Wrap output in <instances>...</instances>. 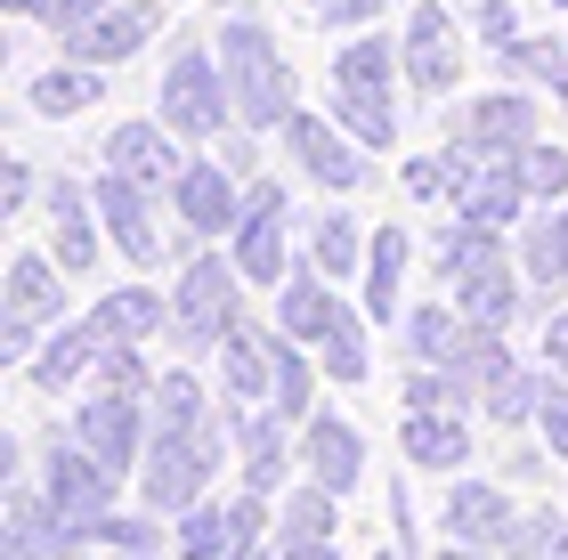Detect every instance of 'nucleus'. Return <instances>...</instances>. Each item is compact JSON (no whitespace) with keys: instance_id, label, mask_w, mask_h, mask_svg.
I'll list each match as a JSON object with an SVG mask.
<instances>
[{"instance_id":"obj_1","label":"nucleus","mask_w":568,"mask_h":560,"mask_svg":"<svg viewBox=\"0 0 568 560\" xmlns=\"http://www.w3.org/2000/svg\"><path fill=\"white\" fill-rule=\"evenodd\" d=\"M244 268H236V252H220V244H203L179 261L171 276V342L187 349V358H220L227 334L236 325H252V301H244Z\"/></svg>"},{"instance_id":"obj_2","label":"nucleus","mask_w":568,"mask_h":560,"mask_svg":"<svg viewBox=\"0 0 568 560\" xmlns=\"http://www.w3.org/2000/svg\"><path fill=\"white\" fill-rule=\"evenodd\" d=\"M220 65H227V90H236V122L261 139H284V122L301 114V73L293 58L276 49V33L261 17H227L220 24Z\"/></svg>"},{"instance_id":"obj_3","label":"nucleus","mask_w":568,"mask_h":560,"mask_svg":"<svg viewBox=\"0 0 568 560\" xmlns=\"http://www.w3.org/2000/svg\"><path fill=\"white\" fill-rule=\"evenodd\" d=\"M236 471V422H227V406L212 422L195 430H154L146 439V464H139V503H154V512H187V503L212 496V479Z\"/></svg>"},{"instance_id":"obj_4","label":"nucleus","mask_w":568,"mask_h":560,"mask_svg":"<svg viewBox=\"0 0 568 560\" xmlns=\"http://www.w3.org/2000/svg\"><path fill=\"white\" fill-rule=\"evenodd\" d=\"M154 114L171 122L179 139H227L236 131V90H227V65H220V41H179L163 73H154Z\"/></svg>"},{"instance_id":"obj_5","label":"nucleus","mask_w":568,"mask_h":560,"mask_svg":"<svg viewBox=\"0 0 568 560\" xmlns=\"http://www.w3.org/2000/svg\"><path fill=\"white\" fill-rule=\"evenodd\" d=\"M65 285L73 276L58 268V252H9L0 268V366H33V349L65 325Z\"/></svg>"},{"instance_id":"obj_6","label":"nucleus","mask_w":568,"mask_h":560,"mask_svg":"<svg viewBox=\"0 0 568 560\" xmlns=\"http://www.w3.org/2000/svg\"><path fill=\"white\" fill-rule=\"evenodd\" d=\"M33 479L49 488V503H58L65 520H82V528H98L106 512H122V471L106 464V455H90L82 439H73V422L41 430V464H33Z\"/></svg>"},{"instance_id":"obj_7","label":"nucleus","mask_w":568,"mask_h":560,"mask_svg":"<svg viewBox=\"0 0 568 560\" xmlns=\"http://www.w3.org/2000/svg\"><path fill=\"white\" fill-rule=\"evenodd\" d=\"M438 139L463 146V155H520V146L536 139V90H528V82H504V90L447 98Z\"/></svg>"},{"instance_id":"obj_8","label":"nucleus","mask_w":568,"mask_h":560,"mask_svg":"<svg viewBox=\"0 0 568 560\" xmlns=\"http://www.w3.org/2000/svg\"><path fill=\"white\" fill-rule=\"evenodd\" d=\"M398 65H406V90L438 98V106L455 98V82H463V24H455L447 0H415V9H406V24H398Z\"/></svg>"},{"instance_id":"obj_9","label":"nucleus","mask_w":568,"mask_h":560,"mask_svg":"<svg viewBox=\"0 0 568 560\" xmlns=\"http://www.w3.org/2000/svg\"><path fill=\"white\" fill-rule=\"evenodd\" d=\"M284 155H293L301 180H317L325 195H357V187L374 180V155H366V146H357L333 114H308V106L284 122Z\"/></svg>"},{"instance_id":"obj_10","label":"nucleus","mask_w":568,"mask_h":560,"mask_svg":"<svg viewBox=\"0 0 568 560\" xmlns=\"http://www.w3.org/2000/svg\"><path fill=\"white\" fill-rule=\"evenodd\" d=\"M171 220L187 227L195 244H227L244 227V180L220 155H187V171H179V187H171Z\"/></svg>"},{"instance_id":"obj_11","label":"nucleus","mask_w":568,"mask_h":560,"mask_svg":"<svg viewBox=\"0 0 568 560\" xmlns=\"http://www.w3.org/2000/svg\"><path fill=\"white\" fill-rule=\"evenodd\" d=\"M41 212H49V252H58V268L65 276H98V261L114 252V236H106V220H98L90 180L58 171V180L41 187Z\"/></svg>"},{"instance_id":"obj_12","label":"nucleus","mask_w":568,"mask_h":560,"mask_svg":"<svg viewBox=\"0 0 568 560\" xmlns=\"http://www.w3.org/2000/svg\"><path fill=\"white\" fill-rule=\"evenodd\" d=\"M73 439H82L90 455H106V464L131 479L139 464H146V439H154V415H146V398H131V390H82V406H73Z\"/></svg>"},{"instance_id":"obj_13","label":"nucleus","mask_w":568,"mask_h":560,"mask_svg":"<svg viewBox=\"0 0 568 560\" xmlns=\"http://www.w3.org/2000/svg\"><path fill=\"white\" fill-rule=\"evenodd\" d=\"M98 163L122 171V180H139V187H154V195H171L179 171H187V139H179L163 114H131V122H114V131L98 139Z\"/></svg>"},{"instance_id":"obj_14","label":"nucleus","mask_w":568,"mask_h":560,"mask_svg":"<svg viewBox=\"0 0 568 560\" xmlns=\"http://www.w3.org/2000/svg\"><path fill=\"white\" fill-rule=\"evenodd\" d=\"M511 520H520V503H511L504 479H471V471H455V479H447V496H438V528H447L455 544H487V552H504Z\"/></svg>"},{"instance_id":"obj_15","label":"nucleus","mask_w":568,"mask_h":560,"mask_svg":"<svg viewBox=\"0 0 568 560\" xmlns=\"http://www.w3.org/2000/svg\"><path fill=\"white\" fill-rule=\"evenodd\" d=\"M154 33H163V0H106V9H98L82 33H65L58 49H65V58H90V65H106V73H114V65H131Z\"/></svg>"},{"instance_id":"obj_16","label":"nucleus","mask_w":568,"mask_h":560,"mask_svg":"<svg viewBox=\"0 0 568 560\" xmlns=\"http://www.w3.org/2000/svg\"><path fill=\"white\" fill-rule=\"evenodd\" d=\"M301 479H317L333 496H357V479H366V439H357L349 415L317 406V415L301 422Z\"/></svg>"},{"instance_id":"obj_17","label":"nucleus","mask_w":568,"mask_h":560,"mask_svg":"<svg viewBox=\"0 0 568 560\" xmlns=\"http://www.w3.org/2000/svg\"><path fill=\"white\" fill-rule=\"evenodd\" d=\"M276 349H284V325H236L220 349V398L227 406H268L276 398Z\"/></svg>"},{"instance_id":"obj_18","label":"nucleus","mask_w":568,"mask_h":560,"mask_svg":"<svg viewBox=\"0 0 568 560\" xmlns=\"http://www.w3.org/2000/svg\"><path fill=\"white\" fill-rule=\"evenodd\" d=\"M398 455L415 471H463L471 464V415H463V406H406L398 415Z\"/></svg>"},{"instance_id":"obj_19","label":"nucleus","mask_w":568,"mask_h":560,"mask_svg":"<svg viewBox=\"0 0 568 560\" xmlns=\"http://www.w3.org/2000/svg\"><path fill=\"white\" fill-rule=\"evenodd\" d=\"M98 325L90 317H73V325H58L41 349H33V366H24V381H33V398H82L90 390V374H98Z\"/></svg>"},{"instance_id":"obj_20","label":"nucleus","mask_w":568,"mask_h":560,"mask_svg":"<svg viewBox=\"0 0 568 560\" xmlns=\"http://www.w3.org/2000/svg\"><path fill=\"white\" fill-rule=\"evenodd\" d=\"M106 90H114L106 65L65 58V49H58V65H41L33 82H24V106H33L41 122H73V114H90V106H106Z\"/></svg>"},{"instance_id":"obj_21","label":"nucleus","mask_w":568,"mask_h":560,"mask_svg":"<svg viewBox=\"0 0 568 560\" xmlns=\"http://www.w3.org/2000/svg\"><path fill=\"white\" fill-rule=\"evenodd\" d=\"M90 325H98V342H171V293L131 276V285L90 301Z\"/></svg>"},{"instance_id":"obj_22","label":"nucleus","mask_w":568,"mask_h":560,"mask_svg":"<svg viewBox=\"0 0 568 560\" xmlns=\"http://www.w3.org/2000/svg\"><path fill=\"white\" fill-rule=\"evenodd\" d=\"M333 90L342 98H398V82H406V65H398V41L382 33V24H366V33H349L342 49H333Z\"/></svg>"},{"instance_id":"obj_23","label":"nucleus","mask_w":568,"mask_h":560,"mask_svg":"<svg viewBox=\"0 0 568 560\" xmlns=\"http://www.w3.org/2000/svg\"><path fill=\"white\" fill-rule=\"evenodd\" d=\"M342 309H349V301H342V285H333L317 261H301V268L276 285V325H284L293 342H308V349L333 334V317H342Z\"/></svg>"},{"instance_id":"obj_24","label":"nucleus","mask_w":568,"mask_h":560,"mask_svg":"<svg viewBox=\"0 0 568 560\" xmlns=\"http://www.w3.org/2000/svg\"><path fill=\"white\" fill-rule=\"evenodd\" d=\"M430 261H438V276H447V285H463V276H487V268L520 261V252H511V227H487V220L447 212V227L430 236Z\"/></svg>"},{"instance_id":"obj_25","label":"nucleus","mask_w":568,"mask_h":560,"mask_svg":"<svg viewBox=\"0 0 568 560\" xmlns=\"http://www.w3.org/2000/svg\"><path fill=\"white\" fill-rule=\"evenodd\" d=\"M406 268H415V236L406 227H374V244H366V276H357V301H366V317L374 325H398L406 317Z\"/></svg>"},{"instance_id":"obj_26","label":"nucleus","mask_w":568,"mask_h":560,"mask_svg":"<svg viewBox=\"0 0 568 560\" xmlns=\"http://www.w3.org/2000/svg\"><path fill=\"white\" fill-rule=\"evenodd\" d=\"M528 268L520 261H504V268H487V276H463L455 285V309L471 317V325H496V334H511V325L528 317Z\"/></svg>"},{"instance_id":"obj_27","label":"nucleus","mask_w":568,"mask_h":560,"mask_svg":"<svg viewBox=\"0 0 568 560\" xmlns=\"http://www.w3.org/2000/svg\"><path fill=\"white\" fill-rule=\"evenodd\" d=\"M227 252H236L244 285H261V293H276L284 276L301 268V261H293V220H252V212H244V227L227 236Z\"/></svg>"},{"instance_id":"obj_28","label":"nucleus","mask_w":568,"mask_h":560,"mask_svg":"<svg viewBox=\"0 0 568 560\" xmlns=\"http://www.w3.org/2000/svg\"><path fill=\"white\" fill-rule=\"evenodd\" d=\"M317 366L333 390H357V381H374V317H366V301H349L342 317H333V334L317 342Z\"/></svg>"},{"instance_id":"obj_29","label":"nucleus","mask_w":568,"mask_h":560,"mask_svg":"<svg viewBox=\"0 0 568 560\" xmlns=\"http://www.w3.org/2000/svg\"><path fill=\"white\" fill-rule=\"evenodd\" d=\"M236 544H244L236 496H203V503H187V512L171 520V552H179V560H227Z\"/></svg>"},{"instance_id":"obj_30","label":"nucleus","mask_w":568,"mask_h":560,"mask_svg":"<svg viewBox=\"0 0 568 560\" xmlns=\"http://www.w3.org/2000/svg\"><path fill=\"white\" fill-rule=\"evenodd\" d=\"M455 342H463V309L455 301H423V309L398 317V358L406 366H447Z\"/></svg>"},{"instance_id":"obj_31","label":"nucleus","mask_w":568,"mask_h":560,"mask_svg":"<svg viewBox=\"0 0 568 560\" xmlns=\"http://www.w3.org/2000/svg\"><path fill=\"white\" fill-rule=\"evenodd\" d=\"M146 415H154V430H195V422L220 415V398L203 390L195 366H163V374H154V390H146Z\"/></svg>"},{"instance_id":"obj_32","label":"nucleus","mask_w":568,"mask_h":560,"mask_svg":"<svg viewBox=\"0 0 568 560\" xmlns=\"http://www.w3.org/2000/svg\"><path fill=\"white\" fill-rule=\"evenodd\" d=\"M333 528H342V496L317 488V479H301V488L276 496V544H325Z\"/></svg>"},{"instance_id":"obj_33","label":"nucleus","mask_w":568,"mask_h":560,"mask_svg":"<svg viewBox=\"0 0 568 560\" xmlns=\"http://www.w3.org/2000/svg\"><path fill=\"white\" fill-rule=\"evenodd\" d=\"M366 227H357L342 203H333V212H317V227H308V261H317L333 285H349V276H366Z\"/></svg>"},{"instance_id":"obj_34","label":"nucleus","mask_w":568,"mask_h":560,"mask_svg":"<svg viewBox=\"0 0 568 560\" xmlns=\"http://www.w3.org/2000/svg\"><path fill=\"white\" fill-rule=\"evenodd\" d=\"M545 381H552V366H511L496 390L479 398V415L496 422V430H511V439H520V430H536V406H545Z\"/></svg>"},{"instance_id":"obj_35","label":"nucleus","mask_w":568,"mask_h":560,"mask_svg":"<svg viewBox=\"0 0 568 560\" xmlns=\"http://www.w3.org/2000/svg\"><path fill=\"white\" fill-rule=\"evenodd\" d=\"M325 114L342 122L366 155H390L398 146V98H342V90H325Z\"/></svg>"},{"instance_id":"obj_36","label":"nucleus","mask_w":568,"mask_h":560,"mask_svg":"<svg viewBox=\"0 0 568 560\" xmlns=\"http://www.w3.org/2000/svg\"><path fill=\"white\" fill-rule=\"evenodd\" d=\"M511 171H520L528 203H568V146H560V139L536 131V139L520 146V155H511Z\"/></svg>"},{"instance_id":"obj_37","label":"nucleus","mask_w":568,"mask_h":560,"mask_svg":"<svg viewBox=\"0 0 568 560\" xmlns=\"http://www.w3.org/2000/svg\"><path fill=\"white\" fill-rule=\"evenodd\" d=\"M496 65L511 73V82H545V90H552L560 73H568V33H520Z\"/></svg>"},{"instance_id":"obj_38","label":"nucleus","mask_w":568,"mask_h":560,"mask_svg":"<svg viewBox=\"0 0 568 560\" xmlns=\"http://www.w3.org/2000/svg\"><path fill=\"white\" fill-rule=\"evenodd\" d=\"M98 544H114V552H171V512H154V503H139V512H106V520H98Z\"/></svg>"},{"instance_id":"obj_39","label":"nucleus","mask_w":568,"mask_h":560,"mask_svg":"<svg viewBox=\"0 0 568 560\" xmlns=\"http://www.w3.org/2000/svg\"><path fill=\"white\" fill-rule=\"evenodd\" d=\"M568 537V512L560 503H528L520 520H511V537H504V560H552Z\"/></svg>"},{"instance_id":"obj_40","label":"nucleus","mask_w":568,"mask_h":560,"mask_svg":"<svg viewBox=\"0 0 568 560\" xmlns=\"http://www.w3.org/2000/svg\"><path fill=\"white\" fill-rule=\"evenodd\" d=\"M98 390H131V398H146L154 390V366H146V342H106L98 349Z\"/></svg>"},{"instance_id":"obj_41","label":"nucleus","mask_w":568,"mask_h":560,"mask_svg":"<svg viewBox=\"0 0 568 560\" xmlns=\"http://www.w3.org/2000/svg\"><path fill=\"white\" fill-rule=\"evenodd\" d=\"M398 406H463V415H471V390H463L447 366H406L398 374Z\"/></svg>"},{"instance_id":"obj_42","label":"nucleus","mask_w":568,"mask_h":560,"mask_svg":"<svg viewBox=\"0 0 568 560\" xmlns=\"http://www.w3.org/2000/svg\"><path fill=\"white\" fill-rule=\"evenodd\" d=\"M463 9H471V33L487 41V58H504L520 41V0H463Z\"/></svg>"},{"instance_id":"obj_43","label":"nucleus","mask_w":568,"mask_h":560,"mask_svg":"<svg viewBox=\"0 0 568 560\" xmlns=\"http://www.w3.org/2000/svg\"><path fill=\"white\" fill-rule=\"evenodd\" d=\"M293 9L308 24H333V33H366V24L382 17V0H293Z\"/></svg>"},{"instance_id":"obj_44","label":"nucleus","mask_w":568,"mask_h":560,"mask_svg":"<svg viewBox=\"0 0 568 560\" xmlns=\"http://www.w3.org/2000/svg\"><path fill=\"white\" fill-rule=\"evenodd\" d=\"M536 439H545L560 464H568V374L545 381V406H536Z\"/></svg>"},{"instance_id":"obj_45","label":"nucleus","mask_w":568,"mask_h":560,"mask_svg":"<svg viewBox=\"0 0 568 560\" xmlns=\"http://www.w3.org/2000/svg\"><path fill=\"white\" fill-rule=\"evenodd\" d=\"M244 212L252 220H293V187H284L276 171H261V180H244Z\"/></svg>"},{"instance_id":"obj_46","label":"nucleus","mask_w":568,"mask_h":560,"mask_svg":"<svg viewBox=\"0 0 568 560\" xmlns=\"http://www.w3.org/2000/svg\"><path fill=\"white\" fill-rule=\"evenodd\" d=\"M560 471V455L545 439H511V479H528V488H545V479Z\"/></svg>"},{"instance_id":"obj_47","label":"nucleus","mask_w":568,"mask_h":560,"mask_svg":"<svg viewBox=\"0 0 568 560\" xmlns=\"http://www.w3.org/2000/svg\"><path fill=\"white\" fill-rule=\"evenodd\" d=\"M220 163L236 171V180H261V131H244V122H236V131L220 139Z\"/></svg>"},{"instance_id":"obj_48","label":"nucleus","mask_w":568,"mask_h":560,"mask_svg":"<svg viewBox=\"0 0 568 560\" xmlns=\"http://www.w3.org/2000/svg\"><path fill=\"white\" fill-rule=\"evenodd\" d=\"M33 163H24V155H9V171H0V212H24V203H33Z\"/></svg>"},{"instance_id":"obj_49","label":"nucleus","mask_w":568,"mask_h":560,"mask_svg":"<svg viewBox=\"0 0 568 560\" xmlns=\"http://www.w3.org/2000/svg\"><path fill=\"white\" fill-rule=\"evenodd\" d=\"M98 9H106V0H58V9H49V33H58V41H65V33H82Z\"/></svg>"},{"instance_id":"obj_50","label":"nucleus","mask_w":568,"mask_h":560,"mask_svg":"<svg viewBox=\"0 0 568 560\" xmlns=\"http://www.w3.org/2000/svg\"><path fill=\"white\" fill-rule=\"evenodd\" d=\"M545 366H552V374H568V309H552V317H545Z\"/></svg>"},{"instance_id":"obj_51","label":"nucleus","mask_w":568,"mask_h":560,"mask_svg":"<svg viewBox=\"0 0 568 560\" xmlns=\"http://www.w3.org/2000/svg\"><path fill=\"white\" fill-rule=\"evenodd\" d=\"M24 471H33V447L9 430V439H0V479H24Z\"/></svg>"},{"instance_id":"obj_52","label":"nucleus","mask_w":568,"mask_h":560,"mask_svg":"<svg viewBox=\"0 0 568 560\" xmlns=\"http://www.w3.org/2000/svg\"><path fill=\"white\" fill-rule=\"evenodd\" d=\"M276 560H342V544H333V537L325 544H276Z\"/></svg>"},{"instance_id":"obj_53","label":"nucleus","mask_w":568,"mask_h":560,"mask_svg":"<svg viewBox=\"0 0 568 560\" xmlns=\"http://www.w3.org/2000/svg\"><path fill=\"white\" fill-rule=\"evenodd\" d=\"M0 9L24 17V24H49V9H58V0H0Z\"/></svg>"},{"instance_id":"obj_54","label":"nucleus","mask_w":568,"mask_h":560,"mask_svg":"<svg viewBox=\"0 0 568 560\" xmlns=\"http://www.w3.org/2000/svg\"><path fill=\"white\" fill-rule=\"evenodd\" d=\"M430 560H504V552H487V544H455V537H447V544H438Z\"/></svg>"},{"instance_id":"obj_55","label":"nucleus","mask_w":568,"mask_h":560,"mask_svg":"<svg viewBox=\"0 0 568 560\" xmlns=\"http://www.w3.org/2000/svg\"><path fill=\"white\" fill-rule=\"evenodd\" d=\"M73 560H171V552H114V544H90V552H73Z\"/></svg>"},{"instance_id":"obj_56","label":"nucleus","mask_w":568,"mask_h":560,"mask_svg":"<svg viewBox=\"0 0 568 560\" xmlns=\"http://www.w3.org/2000/svg\"><path fill=\"white\" fill-rule=\"evenodd\" d=\"M227 560H276V544H236Z\"/></svg>"},{"instance_id":"obj_57","label":"nucleus","mask_w":568,"mask_h":560,"mask_svg":"<svg viewBox=\"0 0 568 560\" xmlns=\"http://www.w3.org/2000/svg\"><path fill=\"white\" fill-rule=\"evenodd\" d=\"M374 560H406V552H390V544H382V552H374Z\"/></svg>"},{"instance_id":"obj_58","label":"nucleus","mask_w":568,"mask_h":560,"mask_svg":"<svg viewBox=\"0 0 568 560\" xmlns=\"http://www.w3.org/2000/svg\"><path fill=\"white\" fill-rule=\"evenodd\" d=\"M552 560H568V537H560V552H552Z\"/></svg>"},{"instance_id":"obj_59","label":"nucleus","mask_w":568,"mask_h":560,"mask_svg":"<svg viewBox=\"0 0 568 560\" xmlns=\"http://www.w3.org/2000/svg\"><path fill=\"white\" fill-rule=\"evenodd\" d=\"M220 9H244V0H220Z\"/></svg>"},{"instance_id":"obj_60","label":"nucleus","mask_w":568,"mask_h":560,"mask_svg":"<svg viewBox=\"0 0 568 560\" xmlns=\"http://www.w3.org/2000/svg\"><path fill=\"white\" fill-rule=\"evenodd\" d=\"M552 9H568V0H552Z\"/></svg>"}]
</instances>
